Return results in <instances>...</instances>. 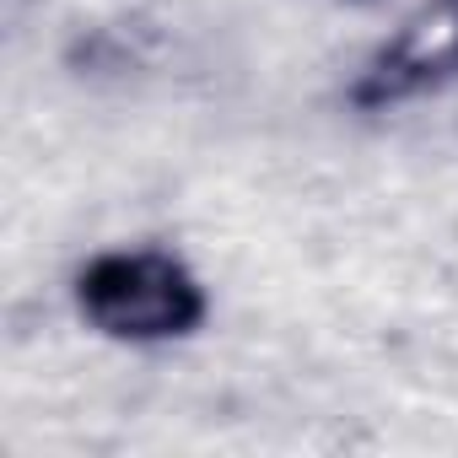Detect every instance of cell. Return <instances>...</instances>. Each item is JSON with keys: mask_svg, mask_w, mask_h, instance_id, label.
I'll return each instance as SVG.
<instances>
[{"mask_svg": "<svg viewBox=\"0 0 458 458\" xmlns=\"http://www.w3.org/2000/svg\"><path fill=\"white\" fill-rule=\"evenodd\" d=\"M458 71V0H426V6L383 44L367 98H399L426 81Z\"/></svg>", "mask_w": 458, "mask_h": 458, "instance_id": "obj_2", "label": "cell"}, {"mask_svg": "<svg viewBox=\"0 0 458 458\" xmlns=\"http://www.w3.org/2000/svg\"><path fill=\"white\" fill-rule=\"evenodd\" d=\"M76 302L98 335L135 340V345L178 340L205 318L199 281L173 254H157V249L98 254L76 281Z\"/></svg>", "mask_w": 458, "mask_h": 458, "instance_id": "obj_1", "label": "cell"}]
</instances>
